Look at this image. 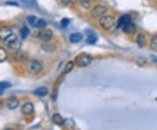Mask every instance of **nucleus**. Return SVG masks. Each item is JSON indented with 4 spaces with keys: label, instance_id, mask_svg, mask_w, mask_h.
Returning <instances> with one entry per match:
<instances>
[{
    "label": "nucleus",
    "instance_id": "nucleus-1",
    "mask_svg": "<svg viewBox=\"0 0 157 130\" xmlns=\"http://www.w3.org/2000/svg\"><path fill=\"white\" fill-rule=\"evenodd\" d=\"M43 65L40 61L36 59H31L26 64V70L32 75H37L42 71Z\"/></svg>",
    "mask_w": 157,
    "mask_h": 130
},
{
    "label": "nucleus",
    "instance_id": "nucleus-2",
    "mask_svg": "<svg viewBox=\"0 0 157 130\" xmlns=\"http://www.w3.org/2000/svg\"><path fill=\"white\" fill-rule=\"evenodd\" d=\"M92 62V57L87 54V53H82L79 54L75 58V63L76 65L79 67H85L91 64Z\"/></svg>",
    "mask_w": 157,
    "mask_h": 130
},
{
    "label": "nucleus",
    "instance_id": "nucleus-3",
    "mask_svg": "<svg viewBox=\"0 0 157 130\" xmlns=\"http://www.w3.org/2000/svg\"><path fill=\"white\" fill-rule=\"evenodd\" d=\"M115 24V19L110 15L102 16L99 18V25L104 30H110Z\"/></svg>",
    "mask_w": 157,
    "mask_h": 130
},
{
    "label": "nucleus",
    "instance_id": "nucleus-4",
    "mask_svg": "<svg viewBox=\"0 0 157 130\" xmlns=\"http://www.w3.org/2000/svg\"><path fill=\"white\" fill-rule=\"evenodd\" d=\"M107 12V7L101 5L95 6L91 11V16L93 18H101L102 16H104V14Z\"/></svg>",
    "mask_w": 157,
    "mask_h": 130
},
{
    "label": "nucleus",
    "instance_id": "nucleus-5",
    "mask_svg": "<svg viewBox=\"0 0 157 130\" xmlns=\"http://www.w3.org/2000/svg\"><path fill=\"white\" fill-rule=\"evenodd\" d=\"M53 37V32L50 29H42L39 33V38L43 42H49Z\"/></svg>",
    "mask_w": 157,
    "mask_h": 130
},
{
    "label": "nucleus",
    "instance_id": "nucleus-6",
    "mask_svg": "<svg viewBox=\"0 0 157 130\" xmlns=\"http://www.w3.org/2000/svg\"><path fill=\"white\" fill-rule=\"evenodd\" d=\"M21 111L25 115H29V114H32V113L34 112V106L32 102H26L24 103L21 108Z\"/></svg>",
    "mask_w": 157,
    "mask_h": 130
},
{
    "label": "nucleus",
    "instance_id": "nucleus-7",
    "mask_svg": "<svg viewBox=\"0 0 157 130\" xmlns=\"http://www.w3.org/2000/svg\"><path fill=\"white\" fill-rule=\"evenodd\" d=\"M41 48H42V50H44L47 53H54L57 50L56 45H54L53 43H50V42H44L41 45Z\"/></svg>",
    "mask_w": 157,
    "mask_h": 130
},
{
    "label": "nucleus",
    "instance_id": "nucleus-8",
    "mask_svg": "<svg viewBox=\"0 0 157 130\" xmlns=\"http://www.w3.org/2000/svg\"><path fill=\"white\" fill-rule=\"evenodd\" d=\"M11 34H12V31L11 28H9V27L0 28V40L5 41Z\"/></svg>",
    "mask_w": 157,
    "mask_h": 130
},
{
    "label": "nucleus",
    "instance_id": "nucleus-9",
    "mask_svg": "<svg viewBox=\"0 0 157 130\" xmlns=\"http://www.w3.org/2000/svg\"><path fill=\"white\" fill-rule=\"evenodd\" d=\"M129 22H131V18L130 16L126 14V15H123L121 18H119L118 22H117V27L118 28H122L125 24H127Z\"/></svg>",
    "mask_w": 157,
    "mask_h": 130
},
{
    "label": "nucleus",
    "instance_id": "nucleus-10",
    "mask_svg": "<svg viewBox=\"0 0 157 130\" xmlns=\"http://www.w3.org/2000/svg\"><path fill=\"white\" fill-rule=\"evenodd\" d=\"M19 106V100L16 97H12L7 101V107L11 110L16 109Z\"/></svg>",
    "mask_w": 157,
    "mask_h": 130
},
{
    "label": "nucleus",
    "instance_id": "nucleus-11",
    "mask_svg": "<svg viewBox=\"0 0 157 130\" xmlns=\"http://www.w3.org/2000/svg\"><path fill=\"white\" fill-rule=\"evenodd\" d=\"M122 30L125 33L127 34H134V32H136V27L132 22H129L127 24H125L123 27H122Z\"/></svg>",
    "mask_w": 157,
    "mask_h": 130
},
{
    "label": "nucleus",
    "instance_id": "nucleus-12",
    "mask_svg": "<svg viewBox=\"0 0 157 130\" xmlns=\"http://www.w3.org/2000/svg\"><path fill=\"white\" fill-rule=\"evenodd\" d=\"M21 47V42L19 40H16V41L12 42V44L8 45V48L12 51V52H14V53H17L19 51V49Z\"/></svg>",
    "mask_w": 157,
    "mask_h": 130
},
{
    "label": "nucleus",
    "instance_id": "nucleus-13",
    "mask_svg": "<svg viewBox=\"0 0 157 130\" xmlns=\"http://www.w3.org/2000/svg\"><path fill=\"white\" fill-rule=\"evenodd\" d=\"M83 39V36H82L81 33H79V32H75V33H72L70 35V41L72 43H79Z\"/></svg>",
    "mask_w": 157,
    "mask_h": 130
},
{
    "label": "nucleus",
    "instance_id": "nucleus-14",
    "mask_svg": "<svg viewBox=\"0 0 157 130\" xmlns=\"http://www.w3.org/2000/svg\"><path fill=\"white\" fill-rule=\"evenodd\" d=\"M52 121L57 125H63L65 122V120L63 119V117H62L60 114H58V113L53 114V115H52Z\"/></svg>",
    "mask_w": 157,
    "mask_h": 130
},
{
    "label": "nucleus",
    "instance_id": "nucleus-15",
    "mask_svg": "<svg viewBox=\"0 0 157 130\" xmlns=\"http://www.w3.org/2000/svg\"><path fill=\"white\" fill-rule=\"evenodd\" d=\"M136 43L137 45L139 46L140 47H143L145 46L146 44V38L144 34L142 33H140L137 35V38H136Z\"/></svg>",
    "mask_w": 157,
    "mask_h": 130
},
{
    "label": "nucleus",
    "instance_id": "nucleus-16",
    "mask_svg": "<svg viewBox=\"0 0 157 130\" xmlns=\"http://www.w3.org/2000/svg\"><path fill=\"white\" fill-rule=\"evenodd\" d=\"M35 95L39 96V97H44L48 94V89L47 87H39L35 90Z\"/></svg>",
    "mask_w": 157,
    "mask_h": 130
},
{
    "label": "nucleus",
    "instance_id": "nucleus-17",
    "mask_svg": "<svg viewBox=\"0 0 157 130\" xmlns=\"http://www.w3.org/2000/svg\"><path fill=\"white\" fill-rule=\"evenodd\" d=\"M80 5L82 8L88 10L92 7V1L91 0H79Z\"/></svg>",
    "mask_w": 157,
    "mask_h": 130
},
{
    "label": "nucleus",
    "instance_id": "nucleus-18",
    "mask_svg": "<svg viewBox=\"0 0 157 130\" xmlns=\"http://www.w3.org/2000/svg\"><path fill=\"white\" fill-rule=\"evenodd\" d=\"M30 34V30L28 27H26V26H24L21 28L20 30V36H21V38L23 39H25Z\"/></svg>",
    "mask_w": 157,
    "mask_h": 130
},
{
    "label": "nucleus",
    "instance_id": "nucleus-19",
    "mask_svg": "<svg viewBox=\"0 0 157 130\" xmlns=\"http://www.w3.org/2000/svg\"><path fill=\"white\" fill-rule=\"evenodd\" d=\"M46 26H47V22L43 18H38L37 23L35 24V27L39 28V29H44Z\"/></svg>",
    "mask_w": 157,
    "mask_h": 130
},
{
    "label": "nucleus",
    "instance_id": "nucleus-20",
    "mask_svg": "<svg viewBox=\"0 0 157 130\" xmlns=\"http://www.w3.org/2000/svg\"><path fill=\"white\" fill-rule=\"evenodd\" d=\"M150 48L153 51L157 52V35H154L150 40Z\"/></svg>",
    "mask_w": 157,
    "mask_h": 130
},
{
    "label": "nucleus",
    "instance_id": "nucleus-21",
    "mask_svg": "<svg viewBox=\"0 0 157 130\" xmlns=\"http://www.w3.org/2000/svg\"><path fill=\"white\" fill-rule=\"evenodd\" d=\"M11 87V84L9 82H6V81H3V82H0V95H2L6 89L8 87Z\"/></svg>",
    "mask_w": 157,
    "mask_h": 130
},
{
    "label": "nucleus",
    "instance_id": "nucleus-22",
    "mask_svg": "<svg viewBox=\"0 0 157 130\" xmlns=\"http://www.w3.org/2000/svg\"><path fill=\"white\" fill-rule=\"evenodd\" d=\"M73 66H74V63H73V61H69V62H67V63H66V65H65V71H64L65 74L69 73L73 69Z\"/></svg>",
    "mask_w": 157,
    "mask_h": 130
},
{
    "label": "nucleus",
    "instance_id": "nucleus-23",
    "mask_svg": "<svg viewBox=\"0 0 157 130\" xmlns=\"http://www.w3.org/2000/svg\"><path fill=\"white\" fill-rule=\"evenodd\" d=\"M17 39V37L16 34H14V33H12V34H11V35L9 36L7 39H6V40H5V44L6 45H10V44H12V42H14V41H16Z\"/></svg>",
    "mask_w": 157,
    "mask_h": 130
},
{
    "label": "nucleus",
    "instance_id": "nucleus-24",
    "mask_svg": "<svg viewBox=\"0 0 157 130\" xmlns=\"http://www.w3.org/2000/svg\"><path fill=\"white\" fill-rule=\"evenodd\" d=\"M7 59V51L4 47H0V62H3Z\"/></svg>",
    "mask_w": 157,
    "mask_h": 130
},
{
    "label": "nucleus",
    "instance_id": "nucleus-25",
    "mask_svg": "<svg viewBox=\"0 0 157 130\" xmlns=\"http://www.w3.org/2000/svg\"><path fill=\"white\" fill-rule=\"evenodd\" d=\"M27 20H28V23L30 24V25L34 26L35 27V24L37 23L38 18H36V17H34V16H29V17L27 18Z\"/></svg>",
    "mask_w": 157,
    "mask_h": 130
},
{
    "label": "nucleus",
    "instance_id": "nucleus-26",
    "mask_svg": "<svg viewBox=\"0 0 157 130\" xmlns=\"http://www.w3.org/2000/svg\"><path fill=\"white\" fill-rule=\"evenodd\" d=\"M96 41H97V37L96 36L93 35V34L88 36L87 39V42L88 44H94Z\"/></svg>",
    "mask_w": 157,
    "mask_h": 130
},
{
    "label": "nucleus",
    "instance_id": "nucleus-27",
    "mask_svg": "<svg viewBox=\"0 0 157 130\" xmlns=\"http://www.w3.org/2000/svg\"><path fill=\"white\" fill-rule=\"evenodd\" d=\"M68 23H69V20H68L67 18H64V19L62 20V22H61V24H62L63 26H65Z\"/></svg>",
    "mask_w": 157,
    "mask_h": 130
},
{
    "label": "nucleus",
    "instance_id": "nucleus-28",
    "mask_svg": "<svg viewBox=\"0 0 157 130\" xmlns=\"http://www.w3.org/2000/svg\"><path fill=\"white\" fill-rule=\"evenodd\" d=\"M61 2L65 6H67L71 3V0H61Z\"/></svg>",
    "mask_w": 157,
    "mask_h": 130
},
{
    "label": "nucleus",
    "instance_id": "nucleus-29",
    "mask_svg": "<svg viewBox=\"0 0 157 130\" xmlns=\"http://www.w3.org/2000/svg\"><path fill=\"white\" fill-rule=\"evenodd\" d=\"M151 59H152V60L154 61V62H155V63H157V58H156V57L155 58L154 56H151Z\"/></svg>",
    "mask_w": 157,
    "mask_h": 130
},
{
    "label": "nucleus",
    "instance_id": "nucleus-30",
    "mask_svg": "<svg viewBox=\"0 0 157 130\" xmlns=\"http://www.w3.org/2000/svg\"><path fill=\"white\" fill-rule=\"evenodd\" d=\"M71 2H72V3H73V4H75V3H77V2H79V0H71Z\"/></svg>",
    "mask_w": 157,
    "mask_h": 130
},
{
    "label": "nucleus",
    "instance_id": "nucleus-31",
    "mask_svg": "<svg viewBox=\"0 0 157 130\" xmlns=\"http://www.w3.org/2000/svg\"><path fill=\"white\" fill-rule=\"evenodd\" d=\"M5 130H14V129H13V128H6Z\"/></svg>",
    "mask_w": 157,
    "mask_h": 130
}]
</instances>
